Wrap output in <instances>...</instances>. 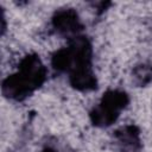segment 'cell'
<instances>
[{"label": "cell", "instance_id": "1", "mask_svg": "<svg viewBox=\"0 0 152 152\" xmlns=\"http://www.w3.org/2000/svg\"><path fill=\"white\" fill-rule=\"evenodd\" d=\"M18 74L28 83V86L36 90L39 88L46 78V69L37 55H26L19 64Z\"/></svg>", "mask_w": 152, "mask_h": 152}, {"label": "cell", "instance_id": "2", "mask_svg": "<svg viewBox=\"0 0 152 152\" xmlns=\"http://www.w3.org/2000/svg\"><path fill=\"white\" fill-rule=\"evenodd\" d=\"M52 26L62 36H71L72 38L82 28V24L77 12L74 8H61L52 17Z\"/></svg>", "mask_w": 152, "mask_h": 152}, {"label": "cell", "instance_id": "3", "mask_svg": "<svg viewBox=\"0 0 152 152\" xmlns=\"http://www.w3.org/2000/svg\"><path fill=\"white\" fill-rule=\"evenodd\" d=\"M68 48L70 50V53H71L72 61H74L72 69L78 68V66L91 65L93 50H91V44L87 37H84V36L74 37Z\"/></svg>", "mask_w": 152, "mask_h": 152}, {"label": "cell", "instance_id": "4", "mask_svg": "<svg viewBox=\"0 0 152 152\" xmlns=\"http://www.w3.org/2000/svg\"><path fill=\"white\" fill-rule=\"evenodd\" d=\"M1 88H2V94L6 97H8L11 100H15V101L24 100L32 91H34L18 72L6 77L2 81Z\"/></svg>", "mask_w": 152, "mask_h": 152}, {"label": "cell", "instance_id": "5", "mask_svg": "<svg viewBox=\"0 0 152 152\" xmlns=\"http://www.w3.org/2000/svg\"><path fill=\"white\" fill-rule=\"evenodd\" d=\"M69 82L72 88L81 91L94 90L97 87V81L91 70V65L72 69L69 72Z\"/></svg>", "mask_w": 152, "mask_h": 152}, {"label": "cell", "instance_id": "6", "mask_svg": "<svg viewBox=\"0 0 152 152\" xmlns=\"http://www.w3.org/2000/svg\"><path fill=\"white\" fill-rule=\"evenodd\" d=\"M119 114H120L119 110L100 101V103L91 109L90 120L94 126L108 127L116 121V119L119 118Z\"/></svg>", "mask_w": 152, "mask_h": 152}, {"label": "cell", "instance_id": "7", "mask_svg": "<svg viewBox=\"0 0 152 152\" xmlns=\"http://www.w3.org/2000/svg\"><path fill=\"white\" fill-rule=\"evenodd\" d=\"M51 64L53 66L55 70L57 71H68L70 72L72 66H74V61H72V56L70 53L69 48H62L59 50H57L51 58Z\"/></svg>", "mask_w": 152, "mask_h": 152}, {"label": "cell", "instance_id": "8", "mask_svg": "<svg viewBox=\"0 0 152 152\" xmlns=\"http://www.w3.org/2000/svg\"><path fill=\"white\" fill-rule=\"evenodd\" d=\"M128 101H129L128 95L125 91L118 89H110L106 91L101 99V102L115 108L119 112H121L128 104Z\"/></svg>", "mask_w": 152, "mask_h": 152}, {"label": "cell", "instance_id": "9", "mask_svg": "<svg viewBox=\"0 0 152 152\" xmlns=\"http://www.w3.org/2000/svg\"><path fill=\"white\" fill-rule=\"evenodd\" d=\"M116 138L118 140L124 144L125 146L134 147L139 145V131L134 126H126L116 131Z\"/></svg>", "mask_w": 152, "mask_h": 152}, {"label": "cell", "instance_id": "10", "mask_svg": "<svg viewBox=\"0 0 152 152\" xmlns=\"http://www.w3.org/2000/svg\"><path fill=\"white\" fill-rule=\"evenodd\" d=\"M133 82L139 87L146 86L152 80V65L148 63H141L134 66L132 71Z\"/></svg>", "mask_w": 152, "mask_h": 152}, {"label": "cell", "instance_id": "11", "mask_svg": "<svg viewBox=\"0 0 152 152\" xmlns=\"http://www.w3.org/2000/svg\"><path fill=\"white\" fill-rule=\"evenodd\" d=\"M42 152H56L55 150H52V148H50V147H48V148H44Z\"/></svg>", "mask_w": 152, "mask_h": 152}]
</instances>
